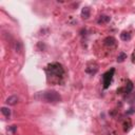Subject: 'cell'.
I'll use <instances>...</instances> for the list:
<instances>
[{"label": "cell", "instance_id": "cell-8", "mask_svg": "<svg viewBox=\"0 0 135 135\" xmlns=\"http://www.w3.org/2000/svg\"><path fill=\"white\" fill-rule=\"evenodd\" d=\"M115 42H116V40H115L114 37H108V38H106V40H104L106 46H114Z\"/></svg>", "mask_w": 135, "mask_h": 135}, {"label": "cell", "instance_id": "cell-4", "mask_svg": "<svg viewBox=\"0 0 135 135\" xmlns=\"http://www.w3.org/2000/svg\"><path fill=\"white\" fill-rule=\"evenodd\" d=\"M9 106H15L17 102H18V97L16 95H13V96H10L6 98V101H5Z\"/></svg>", "mask_w": 135, "mask_h": 135}, {"label": "cell", "instance_id": "cell-2", "mask_svg": "<svg viewBox=\"0 0 135 135\" xmlns=\"http://www.w3.org/2000/svg\"><path fill=\"white\" fill-rule=\"evenodd\" d=\"M49 70L51 71V74H54L56 76H61L63 74V70L59 63H53L49 66Z\"/></svg>", "mask_w": 135, "mask_h": 135}, {"label": "cell", "instance_id": "cell-5", "mask_svg": "<svg viewBox=\"0 0 135 135\" xmlns=\"http://www.w3.org/2000/svg\"><path fill=\"white\" fill-rule=\"evenodd\" d=\"M109 21H111V17L110 16H106V15H102L100 16V18L98 19V23L99 24H102V23H108Z\"/></svg>", "mask_w": 135, "mask_h": 135}, {"label": "cell", "instance_id": "cell-12", "mask_svg": "<svg viewBox=\"0 0 135 135\" xmlns=\"http://www.w3.org/2000/svg\"><path fill=\"white\" fill-rule=\"evenodd\" d=\"M1 135H3V134H1Z\"/></svg>", "mask_w": 135, "mask_h": 135}, {"label": "cell", "instance_id": "cell-7", "mask_svg": "<svg viewBox=\"0 0 135 135\" xmlns=\"http://www.w3.org/2000/svg\"><path fill=\"white\" fill-rule=\"evenodd\" d=\"M81 16L84 19H88L90 17V9L89 8H84L81 11Z\"/></svg>", "mask_w": 135, "mask_h": 135}, {"label": "cell", "instance_id": "cell-6", "mask_svg": "<svg viewBox=\"0 0 135 135\" xmlns=\"http://www.w3.org/2000/svg\"><path fill=\"white\" fill-rule=\"evenodd\" d=\"M120 38H121V40H124V41H129L131 39V34L128 32H123L120 34Z\"/></svg>", "mask_w": 135, "mask_h": 135}, {"label": "cell", "instance_id": "cell-3", "mask_svg": "<svg viewBox=\"0 0 135 135\" xmlns=\"http://www.w3.org/2000/svg\"><path fill=\"white\" fill-rule=\"evenodd\" d=\"M115 70L114 69H111V71H108L104 75H103V88L104 89H108L112 81V77H113V74H114Z\"/></svg>", "mask_w": 135, "mask_h": 135}, {"label": "cell", "instance_id": "cell-10", "mask_svg": "<svg viewBox=\"0 0 135 135\" xmlns=\"http://www.w3.org/2000/svg\"><path fill=\"white\" fill-rule=\"evenodd\" d=\"M125 59H127V55L124 53V52H121V53H119V55H118V57H117V62H123Z\"/></svg>", "mask_w": 135, "mask_h": 135}, {"label": "cell", "instance_id": "cell-9", "mask_svg": "<svg viewBox=\"0 0 135 135\" xmlns=\"http://www.w3.org/2000/svg\"><path fill=\"white\" fill-rule=\"evenodd\" d=\"M1 113H2L5 117H8V118L11 116V110L9 109V108H5V107H2V108H1Z\"/></svg>", "mask_w": 135, "mask_h": 135}, {"label": "cell", "instance_id": "cell-1", "mask_svg": "<svg viewBox=\"0 0 135 135\" xmlns=\"http://www.w3.org/2000/svg\"><path fill=\"white\" fill-rule=\"evenodd\" d=\"M41 95V100L44 101V102H49V103H57V102H60L61 101V96L60 94L56 91H46V92H42L40 93Z\"/></svg>", "mask_w": 135, "mask_h": 135}, {"label": "cell", "instance_id": "cell-11", "mask_svg": "<svg viewBox=\"0 0 135 135\" xmlns=\"http://www.w3.org/2000/svg\"><path fill=\"white\" fill-rule=\"evenodd\" d=\"M132 90H133V84L131 81H128V85H127V88H126V93L129 94Z\"/></svg>", "mask_w": 135, "mask_h": 135}]
</instances>
